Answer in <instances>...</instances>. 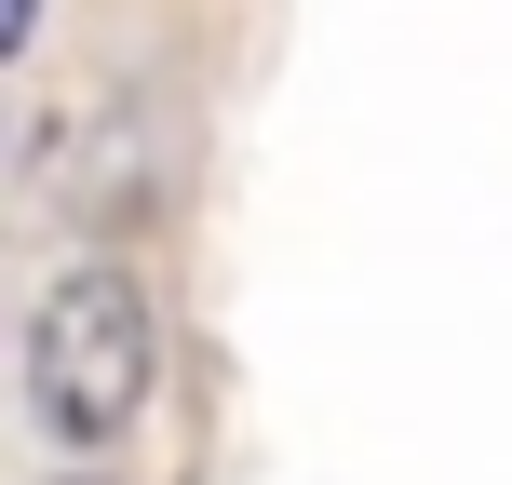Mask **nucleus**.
<instances>
[{
  "label": "nucleus",
  "instance_id": "f257e3e1",
  "mask_svg": "<svg viewBox=\"0 0 512 485\" xmlns=\"http://www.w3.org/2000/svg\"><path fill=\"white\" fill-rule=\"evenodd\" d=\"M27 418H41L54 445H122L135 405H149L162 378V310L149 283L122 270V256H81V270L41 283V310H27Z\"/></svg>",
  "mask_w": 512,
  "mask_h": 485
},
{
  "label": "nucleus",
  "instance_id": "f03ea898",
  "mask_svg": "<svg viewBox=\"0 0 512 485\" xmlns=\"http://www.w3.org/2000/svg\"><path fill=\"white\" fill-rule=\"evenodd\" d=\"M68 485H108V472H68Z\"/></svg>",
  "mask_w": 512,
  "mask_h": 485
}]
</instances>
